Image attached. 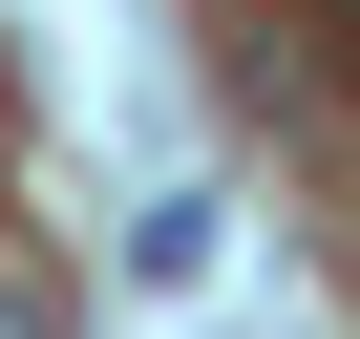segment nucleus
<instances>
[{"mask_svg": "<svg viewBox=\"0 0 360 339\" xmlns=\"http://www.w3.org/2000/svg\"><path fill=\"white\" fill-rule=\"evenodd\" d=\"M0 339H64V297H22V276H0Z\"/></svg>", "mask_w": 360, "mask_h": 339, "instance_id": "f257e3e1", "label": "nucleus"}, {"mask_svg": "<svg viewBox=\"0 0 360 339\" xmlns=\"http://www.w3.org/2000/svg\"><path fill=\"white\" fill-rule=\"evenodd\" d=\"M339 22H360V0H339Z\"/></svg>", "mask_w": 360, "mask_h": 339, "instance_id": "f03ea898", "label": "nucleus"}]
</instances>
